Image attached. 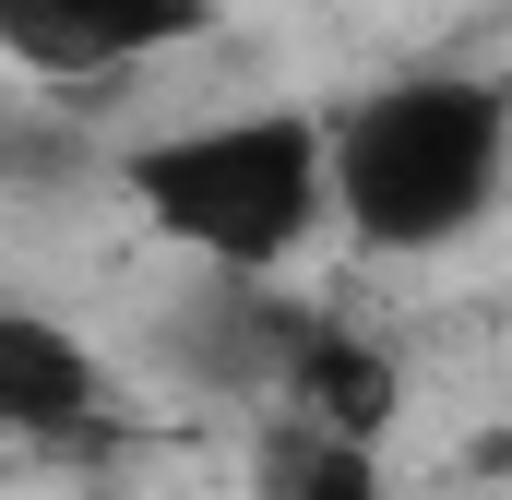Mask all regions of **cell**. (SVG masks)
<instances>
[{"mask_svg": "<svg viewBox=\"0 0 512 500\" xmlns=\"http://www.w3.org/2000/svg\"><path fill=\"white\" fill-rule=\"evenodd\" d=\"M0 417H12L24 441H72V429H96V358H84L60 322H36V310L0 322Z\"/></svg>", "mask_w": 512, "mask_h": 500, "instance_id": "obj_4", "label": "cell"}, {"mask_svg": "<svg viewBox=\"0 0 512 500\" xmlns=\"http://www.w3.org/2000/svg\"><path fill=\"white\" fill-rule=\"evenodd\" d=\"M262 500H382V465H370V441H358V429L310 417L298 441H274V453H262Z\"/></svg>", "mask_w": 512, "mask_h": 500, "instance_id": "obj_5", "label": "cell"}, {"mask_svg": "<svg viewBox=\"0 0 512 500\" xmlns=\"http://www.w3.org/2000/svg\"><path fill=\"white\" fill-rule=\"evenodd\" d=\"M501 477H512V441H501Z\"/></svg>", "mask_w": 512, "mask_h": 500, "instance_id": "obj_6", "label": "cell"}, {"mask_svg": "<svg viewBox=\"0 0 512 500\" xmlns=\"http://www.w3.org/2000/svg\"><path fill=\"white\" fill-rule=\"evenodd\" d=\"M512 191V84L405 72L334 120V215L370 250H441Z\"/></svg>", "mask_w": 512, "mask_h": 500, "instance_id": "obj_1", "label": "cell"}, {"mask_svg": "<svg viewBox=\"0 0 512 500\" xmlns=\"http://www.w3.org/2000/svg\"><path fill=\"white\" fill-rule=\"evenodd\" d=\"M203 0H0V48L24 72H120L143 48H179Z\"/></svg>", "mask_w": 512, "mask_h": 500, "instance_id": "obj_3", "label": "cell"}, {"mask_svg": "<svg viewBox=\"0 0 512 500\" xmlns=\"http://www.w3.org/2000/svg\"><path fill=\"white\" fill-rule=\"evenodd\" d=\"M120 179L167 250L251 286L274 262H298L310 227L334 215V131L298 108H239V120H191L167 143H143Z\"/></svg>", "mask_w": 512, "mask_h": 500, "instance_id": "obj_2", "label": "cell"}]
</instances>
